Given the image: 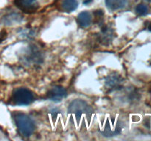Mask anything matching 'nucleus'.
I'll list each match as a JSON object with an SVG mask.
<instances>
[{
    "label": "nucleus",
    "mask_w": 151,
    "mask_h": 141,
    "mask_svg": "<svg viewBox=\"0 0 151 141\" xmlns=\"http://www.w3.org/2000/svg\"><path fill=\"white\" fill-rule=\"evenodd\" d=\"M69 119L80 128L86 127L89 125L94 110L84 100L75 99L69 104L68 107Z\"/></svg>",
    "instance_id": "1"
},
{
    "label": "nucleus",
    "mask_w": 151,
    "mask_h": 141,
    "mask_svg": "<svg viewBox=\"0 0 151 141\" xmlns=\"http://www.w3.org/2000/svg\"><path fill=\"white\" fill-rule=\"evenodd\" d=\"M122 123L116 117H107L101 120L98 131L103 136L111 137L116 136L122 132Z\"/></svg>",
    "instance_id": "2"
},
{
    "label": "nucleus",
    "mask_w": 151,
    "mask_h": 141,
    "mask_svg": "<svg viewBox=\"0 0 151 141\" xmlns=\"http://www.w3.org/2000/svg\"><path fill=\"white\" fill-rule=\"evenodd\" d=\"M15 123L19 133L25 137H29L35 131V123L27 115L16 113L13 115Z\"/></svg>",
    "instance_id": "3"
},
{
    "label": "nucleus",
    "mask_w": 151,
    "mask_h": 141,
    "mask_svg": "<svg viewBox=\"0 0 151 141\" xmlns=\"http://www.w3.org/2000/svg\"><path fill=\"white\" fill-rule=\"evenodd\" d=\"M32 92L27 88H19L15 90L12 94V102L18 106L29 105L34 101Z\"/></svg>",
    "instance_id": "4"
},
{
    "label": "nucleus",
    "mask_w": 151,
    "mask_h": 141,
    "mask_svg": "<svg viewBox=\"0 0 151 141\" xmlns=\"http://www.w3.org/2000/svg\"><path fill=\"white\" fill-rule=\"evenodd\" d=\"M66 95H67V92L66 89L60 85L54 86L48 91L47 94V96L49 99L55 102L60 101L63 98L66 97Z\"/></svg>",
    "instance_id": "5"
},
{
    "label": "nucleus",
    "mask_w": 151,
    "mask_h": 141,
    "mask_svg": "<svg viewBox=\"0 0 151 141\" xmlns=\"http://www.w3.org/2000/svg\"><path fill=\"white\" fill-rule=\"evenodd\" d=\"M122 82H123V78L119 73L116 72L111 73L105 79L106 86L111 90L120 88L122 87Z\"/></svg>",
    "instance_id": "6"
},
{
    "label": "nucleus",
    "mask_w": 151,
    "mask_h": 141,
    "mask_svg": "<svg viewBox=\"0 0 151 141\" xmlns=\"http://www.w3.org/2000/svg\"><path fill=\"white\" fill-rule=\"evenodd\" d=\"M38 0H14V3L25 13L34 12L38 8Z\"/></svg>",
    "instance_id": "7"
},
{
    "label": "nucleus",
    "mask_w": 151,
    "mask_h": 141,
    "mask_svg": "<svg viewBox=\"0 0 151 141\" xmlns=\"http://www.w3.org/2000/svg\"><path fill=\"white\" fill-rule=\"evenodd\" d=\"M91 21H92V17L91 14L87 11L81 12L77 17V22L80 26L83 28L88 27L91 25Z\"/></svg>",
    "instance_id": "8"
},
{
    "label": "nucleus",
    "mask_w": 151,
    "mask_h": 141,
    "mask_svg": "<svg viewBox=\"0 0 151 141\" xmlns=\"http://www.w3.org/2000/svg\"><path fill=\"white\" fill-rule=\"evenodd\" d=\"M128 0H106V5L109 10H117L125 7Z\"/></svg>",
    "instance_id": "9"
},
{
    "label": "nucleus",
    "mask_w": 151,
    "mask_h": 141,
    "mask_svg": "<svg viewBox=\"0 0 151 141\" xmlns=\"http://www.w3.org/2000/svg\"><path fill=\"white\" fill-rule=\"evenodd\" d=\"M113 29L108 26H104L102 29L101 34L100 35V41L103 44H107L108 43L111 42L113 38Z\"/></svg>",
    "instance_id": "10"
},
{
    "label": "nucleus",
    "mask_w": 151,
    "mask_h": 141,
    "mask_svg": "<svg viewBox=\"0 0 151 141\" xmlns=\"http://www.w3.org/2000/svg\"><path fill=\"white\" fill-rule=\"evenodd\" d=\"M78 2L77 0H63L61 4L63 10L66 13H72L78 8Z\"/></svg>",
    "instance_id": "11"
},
{
    "label": "nucleus",
    "mask_w": 151,
    "mask_h": 141,
    "mask_svg": "<svg viewBox=\"0 0 151 141\" xmlns=\"http://www.w3.org/2000/svg\"><path fill=\"white\" fill-rule=\"evenodd\" d=\"M136 13L139 16H146L149 13V8L146 4H139L136 7Z\"/></svg>",
    "instance_id": "12"
},
{
    "label": "nucleus",
    "mask_w": 151,
    "mask_h": 141,
    "mask_svg": "<svg viewBox=\"0 0 151 141\" xmlns=\"http://www.w3.org/2000/svg\"><path fill=\"white\" fill-rule=\"evenodd\" d=\"M147 29H148L150 32H151V21L150 22V23H149L148 26H147Z\"/></svg>",
    "instance_id": "13"
},
{
    "label": "nucleus",
    "mask_w": 151,
    "mask_h": 141,
    "mask_svg": "<svg viewBox=\"0 0 151 141\" xmlns=\"http://www.w3.org/2000/svg\"><path fill=\"white\" fill-rule=\"evenodd\" d=\"M145 1H149V2H151V0H145Z\"/></svg>",
    "instance_id": "14"
}]
</instances>
